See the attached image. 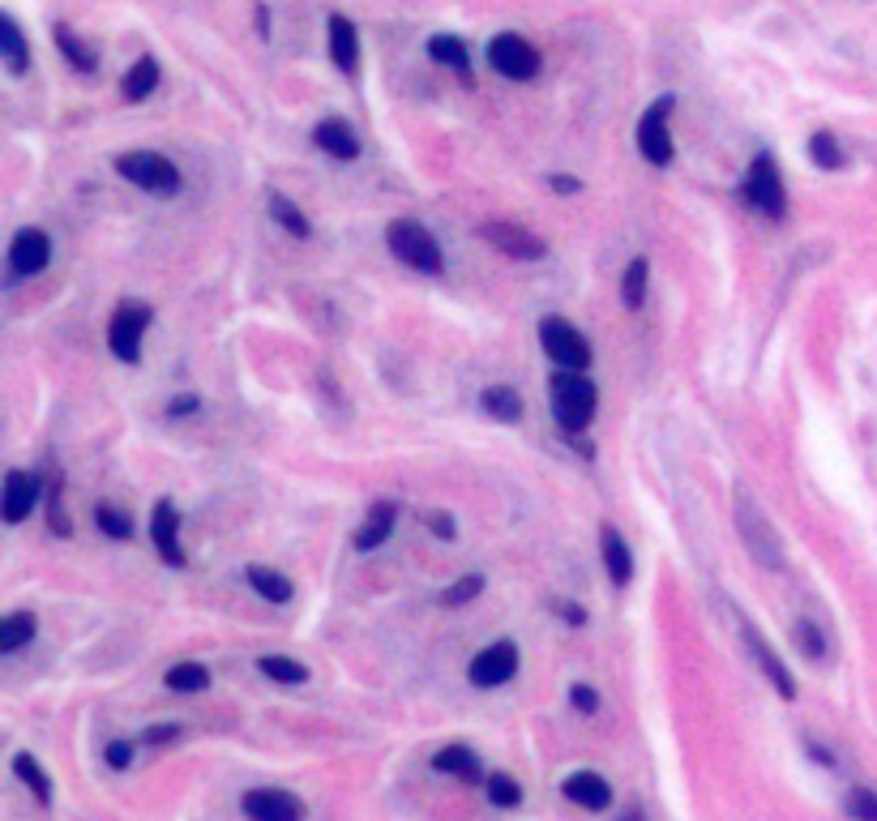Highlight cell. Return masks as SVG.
Returning <instances> with one entry per match:
<instances>
[{"label": "cell", "mask_w": 877, "mask_h": 821, "mask_svg": "<svg viewBox=\"0 0 877 821\" xmlns=\"http://www.w3.org/2000/svg\"><path fill=\"white\" fill-rule=\"evenodd\" d=\"M270 214H274V223H278V227H287L296 240H309V218L296 210V202H287V198H278V193H274V198H270Z\"/></svg>", "instance_id": "836d02e7"}, {"label": "cell", "mask_w": 877, "mask_h": 821, "mask_svg": "<svg viewBox=\"0 0 877 821\" xmlns=\"http://www.w3.org/2000/svg\"><path fill=\"white\" fill-rule=\"evenodd\" d=\"M163 685H167L171 693H198V689L210 685V671L202 664H176V667H167Z\"/></svg>", "instance_id": "f546056e"}, {"label": "cell", "mask_w": 877, "mask_h": 821, "mask_svg": "<svg viewBox=\"0 0 877 821\" xmlns=\"http://www.w3.org/2000/svg\"><path fill=\"white\" fill-rule=\"evenodd\" d=\"M386 240H390L394 257H399L403 265L419 270V274H437V270H441V245L432 240V231H428L424 223H415V218H394L390 231H386Z\"/></svg>", "instance_id": "7a4b0ae2"}, {"label": "cell", "mask_w": 877, "mask_h": 821, "mask_svg": "<svg viewBox=\"0 0 877 821\" xmlns=\"http://www.w3.org/2000/svg\"><path fill=\"white\" fill-rule=\"evenodd\" d=\"M479 591H484V578H479V573H466V578H459V582L441 595V604H446V608H463V604H471Z\"/></svg>", "instance_id": "74e56055"}, {"label": "cell", "mask_w": 877, "mask_h": 821, "mask_svg": "<svg viewBox=\"0 0 877 821\" xmlns=\"http://www.w3.org/2000/svg\"><path fill=\"white\" fill-rule=\"evenodd\" d=\"M167 410H171V415H193V410H198V398H176Z\"/></svg>", "instance_id": "ee69618b"}, {"label": "cell", "mask_w": 877, "mask_h": 821, "mask_svg": "<svg viewBox=\"0 0 877 821\" xmlns=\"http://www.w3.org/2000/svg\"><path fill=\"white\" fill-rule=\"evenodd\" d=\"M625 821H642V813H638V809H633V813H629V818H625Z\"/></svg>", "instance_id": "c3c4849f"}, {"label": "cell", "mask_w": 877, "mask_h": 821, "mask_svg": "<svg viewBox=\"0 0 877 821\" xmlns=\"http://www.w3.org/2000/svg\"><path fill=\"white\" fill-rule=\"evenodd\" d=\"M566 796L573 800V805L591 809V813H600V809L613 805V787H608V778H600L595 770H578V774H569Z\"/></svg>", "instance_id": "9a60e30c"}, {"label": "cell", "mask_w": 877, "mask_h": 821, "mask_svg": "<svg viewBox=\"0 0 877 821\" xmlns=\"http://www.w3.org/2000/svg\"><path fill=\"white\" fill-rule=\"evenodd\" d=\"M95 522H99V531H104V535H111V539H129V535H133V522H129V513L116 510V505H99Z\"/></svg>", "instance_id": "8d00e7d4"}, {"label": "cell", "mask_w": 877, "mask_h": 821, "mask_svg": "<svg viewBox=\"0 0 877 821\" xmlns=\"http://www.w3.org/2000/svg\"><path fill=\"white\" fill-rule=\"evenodd\" d=\"M13 774H17V778H22V783L44 800V805L52 800V778H48V770L39 766L31 753H17V758H13Z\"/></svg>", "instance_id": "f1b7e54d"}, {"label": "cell", "mask_w": 877, "mask_h": 821, "mask_svg": "<svg viewBox=\"0 0 877 821\" xmlns=\"http://www.w3.org/2000/svg\"><path fill=\"white\" fill-rule=\"evenodd\" d=\"M745 202L758 205V210L771 214V218H783V180H779V171H774L771 154H758V158L749 163V176H745Z\"/></svg>", "instance_id": "ba28073f"}, {"label": "cell", "mask_w": 877, "mask_h": 821, "mask_svg": "<svg viewBox=\"0 0 877 821\" xmlns=\"http://www.w3.org/2000/svg\"><path fill=\"white\" fill-rule=\"evenodd\" d=\"M390 526H394V505H372V510H368V522H364L360 535H356V548H360V552H372L377 544H386Z\"/></svg>", "instance_id": "d4e9b609"}, {"label": "cell", "mask_w": 877, "mask_h": 821, "mask_svg": "<svg viewBox=\"0 0 877 821\" xmlns=\"http://www.w3.org/2000/svg\"><path fill=\"white\" fill-rule=\"evenodd\" d=\"M432 531H437V535H454V522L441 517V513H432Z\"/></svg>", "instance_id": "bcb514c9"}, {"label": "cell", "mask_w": 877, "mask_h": 821, "mask_svg": "<svg viewBox=\"0 0 877 821\" xmlns=\"http://www.w3.org/2000/svg\"><path fill=\"white\" fill-rule=\"evenodd\" d=\"M180 731L176 727H151V731H142V745H171Z\"/></svg>", "instance_id": "7bdbcfd3"}, {"label": "cell", "mask_w": 877, "mask_h": 821, "mask_svg": "<svg viewBox=\"0 0 877 821\" xmlns=\"http://www.w3.org/2000/svg\"><path fill=\"white\" fill-rule=\"evenodd\" d=\"M736 526H740V539L745 548L767 564V569H783V548H779V535L774 526L767 522L762 505L749 497V492H736Z\"/></svg>", "instance_id": "277c9868"}, {"label": "cell", "mask_w": 877, "mask_h": 821, "mask_svg": "<svg viewBox=\"0 0 877 821\" xmlns=\"http://www.w3.org/2000/svg\"><path fill=\"white\" fill-rule=\"evenodd\" d=\"M133 762V749L125 745V740H116V745H107V766H116V770H125Z\"/></svg>", "instance_id": "b9f144b4"}, {"label": "cell", "mask_w": 877, "mask_h": 821, "mask_svg": "<svg viewBox=\"0 0 877 821\" xmlns=\"http://www.w3.org/2000/svg\"><path fill=\"white\" fill-rule=\"evenodd\" d=\"M432 766L446 770V774H459L466 783H479V758L463 749V745H450V749H441L437 758H432Z\"/></svg>", "instance_id": "484cf974"}, {"label": "cell", "mask_w": 877, "mask_h": 821, "mask_svg": "<svg viewBox=\"0 0 877 821\" xmlns=\"http://www.w3.org/2000/svg\"><path fill=\"white\" fill-rule=\"evenodd\" d=\"M146 321H151V308L146 305H120L111 312L107 343H111V352L125 359V364H133V359L142 356V330H146Z\"/></svg>", "instance_id": "9c48e42d"}, {"label": "cell", "mask_w": 877, "mask_h": 821, "mask_svg": "<svg viewBox=\"0 0 877 821\" xmlns=\"http://www.w3.org/2000/svg\"><path fill=\"white\" fill-rule=\"evenodd\" d=\"M312 142L325 154H334V158H356L360 154V138H356V129L347 120H321L312 129Z\"/></svg>", "instance_id": "ac0fdd59"}, {"label": "cell", "mask_w": 877, "mask_h": 821, "mask_svg": "<svg viewBox=\"0 0 877 821\" xmlns=\"http://www.w3.org/2000/svg\"><path fill=\"white\" fill-rule=\"evenodd\" d=\"M595 403H600V394H595L591 377H582V372H557L553 377V415L566 432L586 428L595 415Z\"/></svg>", "instance_id": "6da1fadb"}, {"label": "cell", "mask_w": 877, "mask_h": 821, "mask_svg": "<svg viewBox=\"0 0 877 821\" xmlns=\"http://www.w3.org/2000/svg\"><path fill=\"white\" fill-rule=\"evenodd\" d=\"M514 671H518V646L514 642H497V646H488V651H479V655L471 659V685L497 689V685H506Z\"/></svg>", "instance_id": "8fae6325"}, {"label": "cell", "mask_w": 877, "mask_h": 821, "mask_svg": "<svg viewBox=\"0 0 877 821\" xmlns=\"http://www.w3.org/2000/svg\"><path fill=\"white\" fill-rule=\"evenodd\" d=\"M155 86H158V60L155 56H142L138 64H129V73L120 82V95L129 103H142L146 95H155Z\"/></svg>", "instance_id": "44dd1931"}, {"label": "cell", "mask_w": 877, "mask_h": 821, "mask_svg": "<svg viewBox=\"0 0 877 821\" xmlns=\"http://www.w3.org/2000/svg\"><path fill=\"white\" fill-rule=\"evenodd\" d=\"M0 56H4V69H9L13 78H22V73H26V64H31L26 35H22V26L13 22V13H4V17H0Z\"/></svg>", "instance_id": "ffe728a7"}, {"label": "cell", "mask_w": 877, "mask_h": 821, "mask_svg": "<svg viewBox=\"0 0 877 821\" xmlns=\"http://www.w3.org/2000/svg\"><path fill=\"white\" fill-rule=\"evenodd\" d=\"M116 171L129 180V185H138V189H146V193H158V198H171L176 189H180V171H176V163L171 158H163L155 151H129L116 158Z\"/></svg>", "instance_id": "3957f363"}, {"label": "cell", "mask_w": 877, "mask_h": 821, "mask_svg": "<svg viewBox=\"0 0 877 821\" xmlns=\"http://www.w3.org/2000/svg\"><path fill=\"white\" fill-rule=\"evenodd\" d=\"M35 501H39V479H31L26 471H9V479H4V522H22L26 513L35 510Z\"/></svg>", "instance_id": "e0dca14e"}, {"label": "cell", "mask_w": 877, "mask_h": 821, "mask_svg": "<svg viewBox=\"0 0 877 821\" xmlns=\"http://www.w3.org/2000/svg\"><path fill=\"white\" fill-rule=\"evenodd\" d=\"M48 257H52V240L39 227H26L9 245V270H13V278H31L48 265Z\"/></svg>", "instance_id": "7c38bea8"}, {"label": "cell", "mask_w": 877, "mask_h": 821, "mask_svg": "<svg viewBox=\"0 0 877 821\" xmlns=\"http://www.w3.org/2000/svg\"><path fill=\"white\" fill-rule=\"evenodd\" d=\"M745 642H749V655H754V659L762 664V671L771 676L774 693H779V698H792V693H796V685H792L787 667H783V664H779V659H774V651H771V646H767V638H762L758 629H749V624H745Z\"/></svg>", "instance_id": "d6986e66"}, {"label": "cell", "mask_w": 877, "mask_h": 821, "mask_svg": "<svg viewBox=\"0 0 877 821\" xmlns=\"http://www.w3.org/2000/svg\"><path fill=\"white\" fill-rule=\"evenodd\" d=\"M265 26H270V13H265V4H261V9H258V31H261V35H265Z\"/></svg>", "instance_id": "7dc6e473"}, {"label": "cell", "mask_w": 877, "mask_h": 821, "mask_svg": "<svg viewBox=\"0 0 877 821\" xmlns=\"http://www.w3.org/2000/svg\"><path fill=\"white\" fill-rule=\"evenodd\" d=\"M56 48H60V56L73 64V69H82V73H91L95 69V51L86 48L69 26H56Z\"/></svg>", "instance_id": "1f68e13d"}, {"label": "cell", "mask_w": 877, "mask_h": 821, "mask_svg": "<svg viewBox=\"0 0 877 821\" xmlns=\"http://www.w3.org/2000/svg\"><path fill=\"white\" fill-rule=\"evenodd\" d=\"M488 64L501 73V78H514V82H526L540 73V51L531 48L522 35H497L488 44Z\"/></svg>", "instance_id": "52a82bcc"}, {"label": "cell", "mask_w": 877, "mask_h": 821, "mask_svg": "<svg viewBox=\"0 0 877 821\" xmlns=\"http://www.w3.org/2000/svg\"><path fill=\"white\" fill-rule=\"evenodd\" d=\"M809 158H814L822 171H839V167H843V151H839L834 133H814V138H809Z\"/></svg>", "instance_id": "e575fe53"}, {"label": "cell", "mask_w": 877, "mask_h": 821, "mask_svg": "<svg viewBox=\"0 0 877 821\" xmlns=\"http://www.w3.org/2000/svg\"><path fill=\"white\" fill-rule=\"evenodd\" d=\"M540 343H544V352H548L553 364H561V372H578V368L591 364L586 338L569 325L566 317H544V321H540Z\"/></svg>", "instance_id": "5b68a950"}, {"label": "cell", "mask_w": 877, "mask_h": 821, "mask_svg": "<svg viewBox=\"0 0 877 821\" xmlns=\"http://www.w3.org/2000/svg\"><path fill=\"white\" fill-rule=\"evenodd\" d=\"M249 586L258 591L261 599H274V604H287V599H292V582H287L278 569H265V564H249Z\"/></svg>", "instance_id": "cb8c5ba5"}, {"label": "cell", "mask_w": 877, "mask_h": 821, "mask_svg": "<svg viewBox=\"0 0 877 821\" xmlns=\"http://www.w3.org/2000/svg\"><path fill=\"white\" fill-rule=\"evenodd\" d=\"M604 564H608V578L625 586L629 578H633V561H629V548H625V539H620L613 526H604Z\"/></svg>", "instance_id": "603a6c76"}, {"label": "cell", "mask_w": 877, "mask_h": 821, "mask_svg": "<svg viewBox=\"0 0 877 821\" xmlns=\"http://www.w3.org/2000/svg\"><path fill=\"white\" fill-rule=\"evenodd\" d=\"M31 638H35V616H26V612L4 616V624H0V651H4V655L22 651Z\"/></svg>", "instance_id": "83f0119b"}, {"label": "cell", "mask_w": 877, "mask_h": 821, "mask_svg": "<svg viewBox=\"0 0 877 821\" xmlns=\"http://www.w3.org/2000/svg\"><path fill=\"white\" fill-rule=\"evenodd\" d=\"M848 813L856 821H877V792L874 787H852L848 796Z\"/></svg>", "instance_id": "ab89813d"}, {"label": "cell", "mask_w": 877, "mask_h": 821, "mask_svg": "<svg viewBox=\"0 0 877 821\" xmlns=\"http://www.w3.org/2000/svg\"><path fill=\"white\" fill-rule=\"evenodd\" d=\"M479 236L493 240L506 257H518V261H540L544 257V240L531 236L526 227H514V223H484Z\"/></svg>", "instance_id": "4fadbf2b"}, {"label": "cell", "mask_w": 877, "mask_h": 821, "mask_svg": "<svg viewBox=\"0 0 877 821\" xmlns=\"http://www.w3.org/2000/svg\"><path fill=\"white\" fill-rule=\"evenodd\" d=\"M245 813H249V821H300L305 805L283 787H253L245 796Z\"/></svg>", "instance_id": "30bf717a"}, {"label": "cell", "mask_w": 877, "mask_h": 821, "mask_svg": "<svg viewBox=\"0 0 877 821\" xmlns=\"http://www.w3.org/2000/svg\"><path fill=\"white\" fill-rule=\"evenodd\" d=\"M258 667L274 685H305L309 680V667L296 664V659H283V655H261Z\"/></svg>", "instance_id": "4dcf8cb0"}, {"label": "cell", "mask_w": 877, "mask_h": 821, "mask_svg": "<svg viewBox=\"0 0 877 821\" xmlns=\"http://www.w3.org/2000/svg\"><path fill=\"white\" fill-rule=\"evenodd\" d=\"M792 638H796V646H801V651H805L809 659H818V655H826V638H822V629H818L814 620H796Z\"/></svg>", "instance_id": "f35d334b"}, {"label": "cell", "mask_w": 877, "mask_h": 821, "mask_svg": "<svg viewBox=\"0 0 877 821\" xmlns=\"http://www.w3.org/2000/svg\"><path fill=\"white\" fill-rule=\"evenodd\" d=\"M569 702H573L582 715H595V711H600V698H595L591 685H573V689H569Z\"/></svg>", "instance_id": "60d3db41"}, {"label": "cell", "mask_w": 877, "mask_h": 821, "mask_svg": "<svg viewBox=\"0 0 877 821\" xmlns=\"http://www.w3.org/2000/svg\"><path fill=\"white\" fill-rule=\"evenodd\" d=\"M647 278H651L647 261L633 257L629 270H625V283H620V300H625V308H642V300H647Z\"/></svg>", "instance_id": "d6a6232c"}, {"label": "cell", "mask_w": 877, "mask_h": 821, "mask_svg": "<svg viewBox=\"0 0 877 821\" xmlns=\"http://www.w3.org/2000/svg\"><path fill=\"white\" fill-rule=\"evenodd\" d=\"M479 407L488 410V415H497V419H506V424H518V419H522V398H518L510 385L484 390V394H479Z\"/></svg>", "instance_id": "4316f807"}, {"label": "cell", "mask_w": 877, "mask_h": 821, "mask_svg": "<svg viewBox=\"0 0 877 821\" xmlns=\"http://www.w3.org/2000/svg\"><path fill=\"white\" fill-rule=\"evenodd\" d=\"M672 95H664V99L651 103V111L638 120V151H642V158L651 163V167H668L672 163V138H668V111H672Z\"/></svg>", "instance_id": "8992f818"}, {"label": "cell", "mask_w": 877, "mask_h": 821, "mask_svg": "<svg viewBox=\"0 0 877 821\" xmlns=\"http://www.w3.org/2000/svg\"><path fill=\"white\" fill-rule=\"evenodd\" d=\"M151 539H155L158 557L171 564H185V552H180V513L171 501H158L155 517H151Z\"/></svg>", "instance_id": "5bb4252c"}, {"label": "cell", "mask_w": 877, "mask_h": 821, "mask_svg": "<svg viewBox=\"0 0 877 821\" xmlns=\"http://www.w3.org/2000/svg\"><path fill=\"white\" fill-rule=\"evenodd\" d=\"M553 189H557V193H578L582 185H578V180H569V176H553Z\"/></svg>", "instance_id": "f6af8a7d"}, {"label": "cell", "mask_w": 877, "mask_h": 821, "mask_svg": "<svg viewBox=\"0 0 877 821\" xmlns=\"http://www.w3.org/2000/svg\"><path fill=\"white\" fill-rule=\"evenodd\" d=\"M488 800L497 805V809H514L518 800H522V787H518L510 774H488Z\"/></svg>", "instance_id": "d590c367"}, {"label": "cell", "mask_w": 877, "mask_h": 821, "mask_svg": "<svg viewBox=\"0 0 877 821\" xmlns=\"http://www.w3.org/2000/svg\"><path fill=\"white\" fill-rule=\"evenodd\" d=\"M428 56H432L437 64L463 73V78L471 73V56H466V44L459 35H432V39H428Z\"/></svg>", "instance_id": "7402d4cb"}, {"label": "cell", "mask_w": 877, "mask_h": 821, "mask_svg": "<svg viewBox=\"0 0 877 821\" xmlns=\"http://www.w3.org/2000/svg\"><path fill=\"white\" fill-rule=\"evenodd\" d=\"M330 56L343 73H356L360 69V35H356V22L334 13L330 17Z\"/></svg>", "instance_id": "2e32d148"}]
</instances>
